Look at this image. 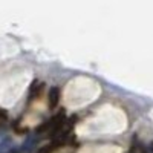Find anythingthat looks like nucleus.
Returning <instances> with one entry per match:
<instances>
[{"label": "nucleus", "mask_w": 153, "mask_h": 153, "mask_svg": "<svg viewBox=\"0 0 153 153\" xmlns=\"http://www.w3.org/2000/svg\"><path fill=\"white\" fill-rule=\"evenodd\" d=\"M28 83V76H14L0 81V104L9 106L19 98L25 84Z\"/></svg>", "instance_id": "2"}, {"label": "nucleus", "mask_w": 153, "mask_h": 153, "mask_svg": "<svg viewBox=\"0 0 153 153\" xmlns=\"http://www.w3.org/2000/svg\"><path fill=\"white\" fill-rule=\"evenodd\" d=\"M100 92V87L86 78H78L72 83H69L66 94H65V101L68 106H81L84 103H89L95 98V95Z\"/></svg>", "instance_id": "1"}]
</instances>
